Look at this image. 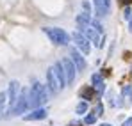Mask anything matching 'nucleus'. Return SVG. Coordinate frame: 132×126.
<instances>
[{"mask_svg": "<svg viewBox=\"0 0 132 126\" xmlns=\"http://www.w3.org/2000/svg\"><path fill=\"white\" fill-rule=\"evenodd\" d=\"M48 101V92H46V87L43 84H39L38 80L32 82V87L29 91V106L32 108H39L41 105H45Z\"/></svg>", "mask_w": 132, "mask_h": 126, "instance_id": "obj_1", "label": "nucleus"}, {"mask_svg": "<svg viewBox=\"0 0 132 126\" xmlns=\"http://www.w3.org/2000/svg\"><path fill=\"white\" fill-rule=\"evenodd\" d=\"M43 32L46 34V37L54 44H57V46H66L70 43V34L66 32L64 28H59V27H43Z\"/></svg>", "mask_w": 132, "mask_h": 126, "instance_id": "obj_2", "label": "nucleus"}, {"mask_svg": "<svg viewBox=\"0 0 132 126\" xmlns=\"http://www.w3.org/2000/svg\"><path fill=\"white\" fill-rule=\"evenodd\" d=\"M27 108H29V91L23 89L22 92H20V96L16 98L14 105H13L11 112H9V115H22Z\"/></svg>", "mask_w": 132, "mask_h": 126, "instance_id": "obj_3", "label": "nucleus"}, {"mask_svg": "<svg viewBox=\"0 0 132 126\" xmlns=\"http://www.w3.org/2000/svg\"><path fill=\"white\" fill-rule=\"evenodd\" d=\"M71 37H73V43H75V48L80 52V53H84V55H89V52H91V44L89 41L77 30V32H73L71 34Z\"/></svg>", "mask_w": 132, "mask_h": 126, "instance_id": "obj_4", "label": "nucleus"}, {"mask_svg": "<svg viewBox=\"0 0 132 126\" xmlns=\"http://www.w3.org/2000/svg\"><path fill=\"white\" fill-rule=\"evenodd\" d=\"M18 91H20V84L16 82V80H13L11 84H9V89H7V115L5 117H9V112H11V108L14 105V101H16V98H18Z\"/></svg>", "mask_w": 132, "mask_h": 126, "instance_id": "obj_5", "label": "nucleus"}, {"mask_svg": "<svg viewBox=\"0 0 132 126\" xmlns=\"http://www.w3.org/2000/svg\"><path fill=\"white\" fill-rule=\"evenodd\" d=\"M61 66H63V71H64V76H66V84H73L75 82V75H77V69H75V66H73V62L68 59V57H64L63 61H61Z\"/></svg>", "mask_w": 132, "mask_h": 126, "instance_id": "obj_6", "label": "nucleus"}, {"mask_svg": "<svg viewBox=\"0 0 132 126\" xmlns=\"http://www.w3.org/2000/svg\"><path fill=\"white\" fill-rule=\"evenodd\" d=\"M70 61L73 62L77 71H84L86 69V59L82 57V53L77 48H70Z\"/></svg>", "mask_w": 132, "mask_h": 126, "instance_id": "obj_7", "label": "nucleus"}, {"mask_svg": "<svg viewBox=\"0 0 132 126\" xmlns=\"http://www.w3.org/2000/svg\"><path fill=\"white\" fill-rule=\"evenodd\" d=\"M46 87H48V91H50L52 94H57V92L61 91V85H59V82H57V78H55L52 67L46 71Z\"/></svg>", "mask_w": 132, "mask_h": 126, "instance_id": "obj_8", "label": "nucleus"}, {"mask_svg": "<svg viewBox=\"0 0 132 126\" xmlns=\"http://www.w3.org/2000/svg\"><path fill=\"white\" fill-rule=\"evenodd\" d=\"M52 71H54L59 85H61V89H64L66 87V76H64V71H63V66H61V61H57V62L52 66Z\"/></svg>", "mask_w": 132, "mask_h": 126, "instance_id": "obj_9", "label": "nucleus"}, {"mask_svg": "<svg viewBox=\"0 0 132 126\" xmlns=\"http://www.w3.org/2000/svg\"><path fill=\"white\" fill-rule=\"evenodd\" d=\"M46 117V110L45 108H34L30 114H27V115H23V119L25 121H41V119H45Z\"/></svg>", "mask_w": 132, "mask_h": 126, "instance_id": "obj_10", "label": "nucleus"}, {"mask_svg": "<svg viewBox=\"0 0 132 126\" xmlns=\"http://www.w3.org/2000/svg\"><path fill=\"white\" fill-rule=\"evenodd\" d=\"M91 84H93V87H95V91L98 92V96L104 94V91H105V84H104V78H102L98 73L91 75Z\"/></svg>", "mask_w": 132, "mask_h": 126, "instance_id": "obj_11", "label": "nucleus"}, {"mask_svg": "<svg viewBox=\"0 0 132 126\" xmlns=\"http://www.w3.org/2000/svg\"><path fill=\"white\" fill-rule=\"evenodd\" d=\"M93 5H95V11H96V16H98V18L107 16V13L111 11L109 7L104 4V0H93Z\"/></svg>", "mask_w": 132, "mask_h": 126, "instance_id": "obj_12", "label": "nucleus"}, {"mask_svg": "<svg viewBox=\"0 0 132 126\" xmlns=\"http://www.w3.org/2000/svg\"><path fill=\"white\" fill-rule=\"evenodd\" d=\"M77 23H79V27H80V25H89V23H91V16H89V13H86V11L80 13V14L77 16Z\"/></svg>", "mask_w": 132, "mask_h": 126, "instance_id": "obj_13", "label": "nucleus"}, {"mask_svg": "<svg viewBox=\"0 0 132 126\" xmlns=\"http://www.w3.org/2000/svg\"><path fill=\"white\" fill-rule=\"evenodd\" d=\"M75 112H77L79 115L86 114V112H88V101H80V103L77 105V108H75Z\"/></svg>", "mask_w": 132, "mask_h": 126, "instance_id": "obj_14", "label": "nucleus"}, {"mask_svg": "<svg viewBox=\"0 0 132 126\" xmlns=\"http://www.w3.org/2000/svg\"><path fill=\"white\" fill-rule=\"evenodd\" d=\"M89 25H91V27H93L98 34H102V32H104V28H102V25H100V21H98V20H91V23H89Z\"/></svg>", "mask_w": 132, "mask_h": 126, "instance_id": "obj_15", "label": "nucleus"}, {"mask_svg": "<svg viewBox=\"0 0 132 126\" xmlns=\"http://www.w3.org/2000/svg\"><path fill=\"white\" fill-rule=\"evenodd\" d=\"M84 123H86V124H95V123H96V115H95L93 112L88 114V115L84 117Z\"/></svg>", "mask_w": 132, "mask_h": 126, "instance_id": "obj_16", "label": "nucleus"}, {"mask_svg": "<svg viewBox=\"0 0 132 126\" xmlns=\"http://www.w3.org/2000/svg\"><path fill=\"white\" fill-rule=\"evenodd\" d=\"M80 96H82V100H91V96H93V89H84L82 92H80Z\"/></svg>", "mask_w": 132, "mask_h": 126, "instance_id": "obj_17", "label": "nucleus"}, {"mask_svg": "<svg viewBox=\"0 0 132 126\" xmlns=\"http://www.w3.org/2000/svg\"><path fill=\"white\" fill-rule=\"evenodd\" d=\"M102 112H104V105H102V103H98V105L95 106V112H93V114L98 117V115H102Z\"/></svg>", "mask_w": 132, "mask_h": 126, "instance_id": "obj_18", "label": "nucleus"}, {"mask_svg": "<svg viewBox=\"0 0 132 126\" xmlns=\"http://www.w3.org/2000/svg\"><path fill=\"white\" fill-rule=\"evenodd\" d=\"M123 94L129 96V101L132 103V87H123Z\"/></svg>", "mask_w": 132, "mask_h": 126, "instance_id": "obj_19", "label": "nucleus"}, {"mask_svg": "<svg viewBox=\"0 0 132 126\" xmlns=\"http://www.w3.org/2000/svg\"><path fill=\"white\" fill-rule=\"evenodd\" d=\"M5 100H7V94H5V92H0V110L4 108V103H5Z\"/></svg>", "mask_w": 132, "mask_h": 126, "instance_id": "obj_20", "label": "nucleus"}, {"mask_svg": "<svg viewBox=\"0 0 132 126\" xmlns=\"http://www.w3.org/2000/svg\"><path fill=\"white\" fill-rule=\"evenodd\" d=\"M82 7L86 9V13H91V5H89L88 2H82Z\"/></svg>", "mask_w": 132, "mask_h": 126, "instance_id": "obj_21", "label": "nucleus"}, {"mask_svg": "<svg viewBox=\"0 0 132 126\" xmlns=\"http://www.w3.org/2000/svg\"><path fill=\"white\" fill-rule=\"evenodd\" d=\"M130 16H132V11H130V7H127V9H125V18L129 20Z\"/></svg>", "mask_w": 132, "mask_h": 126, "instance_id": "obj_22", "label": "nucleus"}, {"mask_svg": "<svg viewBox=\"0 0 132 126\" xmlns=\"http://www.w3.org/2000/svg\"><path fill=\"white\" fill-rule=\"evenodd\" d=\"M121 126H132V117H129V119H127V121H125Z\"/></svg>", "mask_w": 132, "mask_h": 126, "instance_id": "obj_23", "label": "nucleus"}, {"mask_svg": "<svg viewBox=\"0 0 132 126\" xmlns=\"http://www.w3.org/2000/svg\"><path fill=\"white\" fill-rule=\"evenodd\" d=\"M129 30H130V32H132V16H130V18H129Z\"/></svg>", "mask_w": 132, "mask_h": 126, "instance_id": "obj_24", "label": "nucleus"}, {"mask_svg": "<svg viewBox=\"0 0 132 126\" xmlns=\"http://www.w3.org/2000/svg\"><path fill=\"white\" fill-rule=\"evenodd\" d=\"M121 2H123V4H125V5H129V4H130L132 0H121Z\"/></svg>", "mask_w": 132, "mask_h": 126, "instance_id": "obj_25", "label": "nucleus"}, {"mask_svg": "<svg viewBox=\"0 0 132 126\" xmlns=\"http://www.w3.org/2000/svg\"><path fill=\"white\" fill-rule=\"evenodd\" d=\"M100 126H112V124H100Z\"/></svg>", "mask_w": 132, "mask_h": 126, "instance_id": "obj_26", "label": "nucleus"}, {"mask_svg": "<svg viewBox=\"0 0 132 126\" xmlns=\"http://www.w3.org/2000/svg\"><path fill=\"white\" fill-rule=\"evenodd\" d=\"M0 112H2V110H0Z\"/></svg>", "mask_w": 132, "mask_h": 126, "instance_id": "obj_27", "label": "nucleus"}]
</instances>
